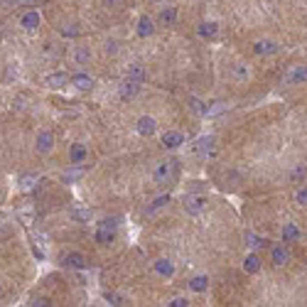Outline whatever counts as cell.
I'll return each instance as SVG.
<instances>
[{
	"mask_svg": "<svg viewBox=\"0 0 307 307\" xmlns=\"http://www.w3.org/2000/svg\"><path fill=\"white\" fill-rule=\"evenodd\" d=\"M204 190H206V184H204V182H190V192H204Z\"/></svg>",
	"mask_w": 307,
	"mask_h": 307,
	"instance_id": "41",
	"label": "cell"
},
{
	"mask_svg": "<svg viewBox=\"0 0 307 307\" xmlns=\"http://www.w3.org/2000/svg\"><path fill=\"white\" fill-rule=\"evenodd\" d=\"M155 273H158V276H162V278H172V276H174V266H172V260H168V258L155 260Z\"/></svg>",
	"mask_w": 307,
	"mask_h": 307,
	"instance_id": "15",
	"label": "cell"
},
{
	"mask_svg": "<svg viewBox=\"0 0 307 307\" xmlns=\"http://www.w3.org/2000/svg\"><path fill=\"white\" fill-rule=\"evenodd\" d=\"M246 244H248L251 248H266V246H268V241L260 238V236H256L253 231H246Z\"/></svg>",
	"mask_w": 307,
	"mask_h": 307,
	"instance_id": "26",
	"label": "cell"
},
{
	"mask_svg": "<svg viewBox=\"0 0 307 307\" xmlns=\"http://www.w3.org/2000/svg\"><path fill=\"white\" fill-rule=\"evenodd\" d=\"M18 216H20V222L28 224V226H32L34 219H37V214H34V209H32V206H22V209L18 212Z\"/></svg>",
	"mask_w": 307,
	"mask_h": 307,
	"instance_id": "28",
	"label": "cell"
},
{
	"mask_svg": "<svg viewBox=\"0 0 307 307\" xmlns=\"http://www.w3.org/2000/svg\"><path fill=\"white\" fill-rule=\"evenodd\" d=\"M212 148H214V138H212V136H204V138H199L194 145H192V152H194V155H209Z\"/></svg>",
	"mask_w": 307,
	"mask_h": 307,
	"instance_id": "9",
	"label": "cell"
},
{
	"mask_svg": "<svg viewBox=\"0 0 307 307\" xmlns=\"http://www.w3.org/2000/svg\"><path fill=\"white\" fill-rule=\"evenodd\" d=\"M165 204H170V194H162V196H158V199H152V202H150V206H148L145 212H148V214H155V212H158V209H162Z\"/></svg>",
	"mask_w": 307,
	"mask_h": 307,
	"instance_id": "29",
	"label": "cell"
},
{
	"mask_svg": "<svg viewBox=\"0 0 307 307\" xmlns=\"http://www.w3.org/2000/svg\"><path fill=\"white\" fill-rule=\"evenodd\" d=\"M40 12L37 10H28L22 18H20V25H22V30H28V32H34V30L40 28Z\"/></svg>",
	"mask_w": 307,
	"mask_h": 307,
	"instance_id": "8",
	"label": "cell"
},
{
	"mask_svg": "<svg viewBox=\"0 0 307 307\" xmlns=\"http://www.w3.org/2000/svg\"><path fill=\"white\" fill-rule=\"evenodd\" d=\"M106 300H108V302H111V305H126V300H123V298H120V295H116V292H106Z\"/></svg>",
	"mask_w": 307,
	"mask_h": 307,
	"instance_id": "37",
	"label": "cell"
},
{
	"mask_svg": "<svg viewBox=\"0 0 307 307\" xmlns=\"http://www.w3.org/2000/svg\"><path fill=\"white\" fill-rule=\"evenodd\" d=\"M288 86H295V84H305L307 82V66L305 64H298V66H292L288 74H285V79H282Z\"/></svg>",
	"mask_w": 307,
	"mask_h": 307,
	"instance_id": "4",
	"label": "cell"
},
{
	"mask_svg": "<svg viewBox=\"0 0 307 307\" xmlns=\"http://www.w3.org/2000/svg\"><path fill=\"white\" fill-rule=\"evenodd\" d=\"M0 290H2V288H0Z\"/></svg>",
	"mask_w": 307,
	"mask_h": 307,
	"instance_id": "46",
	"label": "cell"
},
{
	"mask_svg": "<svg viewBox=\"0 0 307 307\" xmlns=\"http://www.w3.org/2000/svg\"><path fill=\"white\" fill-rule=\"evenodd\" d=\"M206 288H209V278L206 276H194L190 280V290H194V292H204Z\"/></svg>",
	"mask_w": 307,
	"mask_h": 307,
	"instance_id": "23",
	"label": "cell"
},
{
	"mask_svg": "<svg viewBox=\"0 0 307 307\" xmlns=\"http://www.w3.org/2000/svg\"><path fill=\"white\" fill-rule=\"evenodd\" d=\"M174 20H177V8H172V5H170V8H162L160 22H162V25H172Z\"/></svg>",
	"mask_w": 307,
	"mask_h": 307,
	"instance_id": "25",
	"label": "cell"
},
{
	"mask_svg": "<svg viewBox=\"0 0 307 307\" xmlns=\"http://www.w3.org/2000/svg\"><path fill=\"white\" fill-rule=\"evenodd\" d=\"M37 180H40V177H37L34 172H25V174H20V180H18V182H20V187H22V190H30V187H34V182H37Z\"/></svg>",
	"mask_w": 307,
	"mask_h": 307,
	"instance_id": "32",
	"label": "cell"
},
{
	"mask_svg": "<svg viewBox=\"0 0 307 307\" xmlns=\"http://www.w3.org/2000/svg\"><path fill=\"white\" fill-rule=\"evenodd\" d=\"M228 111V104H224V101H216V104H212L209 108H206V118H216V116H222V113Z\"/></svg>",
	"mask_w": 307,
	"mask_h": 307,
	"instance_id": "27",
	"label": "cell"
},
{
	"mask_svg": "<svg viewBox=\"0 0 307 307\" xmlns=\"http://www.w3.org/2000/svg\"><path fill=\"white\" fill-rule=\"evenodd\" d=\"M136 130H138L140 136L150 138V136L158 133V123H155V118H150V116H140L138 120H136Z\"/></svg>",
	"mask_w": 307,
	"mask_h": 307,
	"instance_id": "5",
	"label": "cell"
},
{
	"mask_svg": "<svg viewBox=\"0 0 307 307\" xmlns=\"http://www.w3.org/2000/svg\"><path fill=\"white\" fill-rule=\"evenodd\" d=\"M69 82H72V79H69L64 72H54V74H50V76L44 79V84L50 86V88H62V86H66Z\"/></svg>",
	"mask_w": 307,
	"mask_h": 307,
	"instance_id": "13",
	"label": "cell"
},
{
	"mask_svg": "<svg viewBox=\"0 0 307 307\" xmlns=\"http://www.w3.org/2000/svg\"><path fill=\"white\" fill-rule=\"evenodd\" d=\"M168 305L170 307H190V300L187 298H174V300H170Z\"/></svg>",
	"mask_w": 307,
	"mask_h": 307,
	"instance_id": "39",
	"label": "cell"
},
{
	"mask_svg": "<svg viewBox=\"0 0 307 307\" xmlns=\"http://www.w3.org/2000/svg\"><path fill=\"white\" fill-rule=\"evenodd\" d=\"M305 177H307V165H298V168L290 172V180L292 182H302Z\"/></svg>",
	"mask_w": 307,
	"mask_h": 307,
	"instance_id": "33",
	"label": "cell"
},
{
	"mask_svg": "<svg viewBox=\"0 0 307 307\" xmlns=\"http://www.w3.org/2000/svg\"><path fill=\"white\" fill-rule=\"evenodd\" d=\"M91 216H94V212H91V209H84V206H74V209H72V219H74V222H91Z\"/></svg>",
	"mask_w": 307,
	"mask_h": 307,
	"instance_id": "22",
	"label": "cell"
},
{
	"mask_svg": "<svg viewBox=\"0 0 307 307\" xmlns=\"http://www.w3.org/2000/svg\"><path fill=\"white\" fill-rule=\"evenodd\" d=\"M182 206H184V212H187L190 216H196V214H202V212H204V206H206V199H204V196L187 194L184 199H182Z\"/></svg>",
	"mask_w": 307,
	"mask_h": 307,
	"instance_id": "2",
	"label": "cell"
},
{
	"mask_svg": "<svg viewBox=\"0 0 307 307\" xmlns=\"http://www.w3.org/2000/svg\"><path fill=\"white\" fill-rule=\"evenodd\" d=\"M82 177H84V168H79V170H66V172L62 174V182H66V184H69V182H79Z\"/></svg>",
	"mask_w": 307,
	"mask_h": 307,
	"instance_id": "30",
	"label": "cell"
},
{
	"mask_svg": "<svg viewBox=\"0 0 307 307\" xmlns=\"http://www.w3.org/2000/svg\"><path fill=\"white\" fill-rule=\"evenodd\" d=\"M196 32H199V37H204V40H216V34H219V25H216V22H202Z\"/></svg>",
	"mask_w": 307,
	"mask_h": 307,
	"instance_id": "18",
	"label": "cell"
},
{
	"mask_svg": "<svg viewBox=\"0 0 307 307\" xmlns=\"http://www.w3.org/2000/svg\"><path fill=\"white\" fill-rule=\"evenodd\" d=\"M34 145H37V152L40 155H50L54 150V133L52 130H42L37 136V140H34Z\"/></svg>",
	"mask_w": 307,
	"mask_h": 307,
	"instance_id": "3",
	"label": "cell"
},
{
	"mask_svg": "<svg viewBox=\"0 0 307 307\" xmlns=\"http://www.w3.org/2000/svg\"><path fill=\"white\" fill-rule=\"evenodd\" d=\"M248 74H251V72H248L246 64H236V66H234V76H236V79H248Z\"/></svg>",
	"mask_w": 307,
	"mask_h": 307,
	"instance_id": "35",
	"label": "cell"
},
{
	"mask_svg": "<svg viewBox=\"0 0 307 307\" xmlns=\"http://www.w3.org/2000/svg\"><path fill=\"white\" fill-rule=\"evenodd\" d=\"M295 202H298L300 206H307V187H300V190L295 192Z\"/></svg>",
	"mask_w": 307,
	"mask_h": 307,
	"instance_id": "36",
	"label": "cell"
},
{
	"mask_svg": "<svg viewBox=\"0 0 307 307\" xmlns=\"http://www.w3.org/2000/svg\"><path fill=\"white\" fill-rule=\"evenodd\" d=\"M62 263H64L66 268H76V270H84L86 266H88V263H86V256L79 251L64 253V256H62Z\"/></svg>",
	"mask_w": 307,
	"mask_h": 307,
	"instance_id": "6",
	"label": "cell"
},
{
	"mask_svg": "<svg viewBox=\"0 0 307 307\" xmlns=\"http://www.w3.org/2000/svg\"><path fill=\"white\" fill-rule=\"evenodd\" d=\"M253 52H256L258 56L276 54V52H278V44H276V42H268V40H260V42H256V44H253Z\"/></svg>",
	"mask_w": 307,
	"mask_h": 307,
	"instance_id": "12",
	"label": "cell"
},
{
	"mask_svg": "<svg viewBox=\"0 0 307 307\" xmlns=\"http://www.w3.org/2000/svg\"><path fill=\"white\" fill-rule=\"evenodd\" d=\"M62 34H64V37H76V34H79V28H76V25H64V28H62Z\"/></svg>",
	"mask_w": 307,
	"mask_h": 307,
	"instance_id": "38",
	"label": "cell"
},
{
	"mask_svg": "<svg viewBox=\"0 0 307 307\" xmlns=\"http://www.w3.org/2000/svg\"><path fill=\"white\" fill-rule=\"evenodd\" d=\"M282 241H285V244H298V241H300V228H298L295 224L288 222L282 226Z\"/></svg>",
	"mask_w": 307,
	"mask_h": 307,
	"instance_id": "14",
	"label": "cell"
},
{
	"mask_svg": "<svg viewBox=\"0 0 307 307\" xmlns=\"http://www.w3.org/2000/svg\"><path fill=\"white\" fill-rule=\"evenodd\" d=\"M32 305L34 307H44L47 305V300H44V298H34V300H32Z\"/></svg>",
	"mask_w": 307,
	"mask_h": 307,
	"instance_id": "43",
	"label": "cell"
},
{
	"mask_svg": "<svg viewBox=\"0 0 307 307\" xmlns=\"http://www.w3.org/2000/svg\"><path fill=\"white\" fill-rule=\"evenodd\" d=\"M270 260H273V266H285L290 260V253H288V248H282V246H273L270 248Z\"/></svg>",
	"mask_w": 307,
	"mask_h": 307,
	"instance_id": "16",
	"label": "cell"
},
{
	"mask_svg": "<svg viewBox=\"0 0 307 307\" xmlns=\"http://www.w3.org/2000/svg\"><path fill=\"white\" fill-rule=\"evenodd\" d=\"M184 142V136L180 133V130H168L165 136H162V145L168 148V150H174V148H180Z\"/></svg>",
	"mask_w": 307,
	"mask_h": 307,
	"instance_id": "10",
	"label": "cell"
},
{
	"mask_svg": "<svg viewBox=\"0 0 307 307\" xmlns=\"http://www.w3.org/2000/svg\"><path fill=\"white\" fill-rule=\"evenodd\" d=\"M98 226H101V228H113V231H116V228H118V219H104Z\"/></svg>",
	"mask_w": 307,
	"mask_h": 307,
	"instance_id": "40",
	"label": "cell"
},
{
	"mask_svg": "<svg viewBox=\"0 0 307 307\" xmlns=\"http://www.w3.org/2000/svg\"><path fill=\"white\" fill-rule=\"evenodd\" d=\"M69 160H72V165H82L86 160V145L74 142V145L69 148Z\"/></svg>",
	"mask_w": 307,
	"mask_h": 307,
	"instance_id": "11",
	"label": "cell"
},
{
	"mask_svg": "<svg viewBox=\"0 0 307 307\" xmlns=\"http://www.w3.org/2000/svg\"><path fill=\"white\" fill-rule=\"evenodd\" d=\"M174 172H177V162H174V160H162V162L155 165L152 177H155L158 184H170L172 177H174Z\"/></svg>",
	"mask_w": 307,
	"mask_h": 307,
	"instance_id": "1",
	"label": "cell"
},
{
	"mask_svg": "<svg viewBox=\"0 0 307 307\" xmlns=\"http://www.w3.org/2000/svg\"><path fill=\"white\" fill-rule=\"evenodd\" d=\"M72 86H76L79 91H88V88H94V79H91L88 74H82V72H79V74L72 76Z\"/></svg>",
	"mask_w": 307,
	"mask_h": 307,
	"instance_id": "17",
	"label": "cell"
},
{
	"mask_svg": "<svg viewBox=\"0 0 307 307\" xmlns=\"http://www.w3.org/2000/svg\"><path fill=\"white\" fill-rule=\"evenodd\" d=\"M106 2H116V0H106Z\"/></svg>",
	"mask_w": 307,
	"mask_h": 307,
	"instance_id": "44",
	"label": "cell"
},
{
	"mask_svg": "<svg viewBox=\"0 0 307 307\" xmlns=\"http://www.w3.org/2000/svg\"><path fill=\"white\" fill-rule=\"evenodd\" d=\"M152 32H155V22L148 15H142L138 20V37H150Z\"/></svg>",
	"mask_w": 307,
	"mask_h": 307,
	"instance_id": "20",
	"label": "cell"
},
{
	"mask_svg": "<svg viewBox=\"0 0 307 307\" xmlns=\"http://www.w3.org/2000/svg\"><path fill=\"white\" fill-rule=\"evenodd\" d=\"M190 108H192L196 116H204V118H206V108H209V106H206V104H202L196 96H190Z\"/></svg>",
	"mask_w": 307,
	"mask_h": 307,
	"instance_id": "31",
	"label": "cell"
},
{
	"mask_svg": "<svg viewBox=\"0 0 307 307\" xmlns=\"http://www.w3.org/2000/svg\"><path fill=\"white\" fill-rule=\"evenodd\" d=\"M106 54H118V42H106Z\"/></svg>",
	"mask_w": 307,
	"mask_h": 307,
	"instance_id": "42",
	"label": "cell"
},
{
	"mask_svg": "<svg viewBox=\"0 0 307 307\" xmlns=\"http://www.w3.org/2000/svg\"><path fill=\"white\" fill-rule=\"evenodd\" d=\"M128 79H136V82H145V66L142 64H130L128 66Z\"/></svg>",
	"mask_w": 307,
	"mask_h": 307,
	"instance_id": "24",
	"label": "cell"
},
{
	"mask_svg": "<svg viewBox=\"0 0 307 307\" xmlns=\"http://www.w3.org/2000/svg\"><path fill=\"white\" fill-rule=\"evenodd\" d=\"M118 94H120V98H123V101L136 98V96L140 94V82H136V79H126V82L120 84V88H118Z\"/></svg>",
	"mask_w": 307,
	"mask_h": 307,
	"instance_id": "7",
	"label": "cell"
},
{
	"mask_svg": "<svg viewBox=\"0 0 307 307\" xmlns=\"http://www.w3.org/2000/svg\"><path fill=\"white\" fill-rule=\"evenodd\" d=\"M113 241H116V231H113V228H101V226H98V231H96V244L111 246Z\"/></svg>",
	"mask_w": 307,
	"mask_h": 307,
	"instance_id": "19",
	"label": "cell"
},
{
	"mask_svg": "<svg viewBox=\"0 0 307 307\" xmlns=\"http://www.w3.org/2000/svg\"><path fill=\"white\" fill-rule=\"evenodd\" d=\"M76 62H79V64H88V62H91V50H88V47H79V50H76Z\"/></svg>",
	"mask_w": 307,
	"mask_h": 307,
	"instance_id": "34",
	"label": "cell"
},
{
	"mask_svg": "<svg viewBox=\"0 0 307 307\" xmlns=\"http://www.w3.org/2000/svg\"><path fill=\"white\" fill-rule=\"evenodd\" d=\"M155 2H162V0H155Z\"/></svg>",
	"mask_w": 307,
	"mask_h": 307,
	"instance_id": "45",
	"label": "cell"
},
{
	"mask_svg": "<svg viewBox=\"0 0 307 307\" xmlns=\"http://www.w3.org/2000/svg\"><path fill=\"white\" fill-rule=\"evenodd\" d=\"M260 266H263V263H260V258H258L256 253H248V256L244 258V270H246V273H258Z\"/></svg>",
	"mask_w": 307,
	"mask_h": 307,
	"instance_id": "21",
	"label": "cell"
}]
</instances>
